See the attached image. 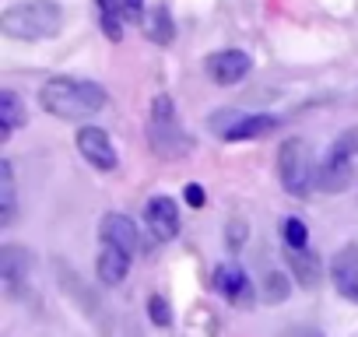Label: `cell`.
Here are the masks:
<instances>
[{
  "label": "cell",
  "instance_id": "9",
  "mask_svg": "<svg viewBox=\"0 0 358 337\" xmlns=\"http://www.w3.org/2000/svg\"><path fill=\"white\" fill-rule=\"evenodd\" d=\"M141 18H144V0H99L102 36L113 43L123 39V22H141Z\"/></svg>",
  "mask_w": 358,
  "mask_h": 337
},
{
  "label": "cell",
  "instance_id": "20",
  "mask_svg": "<svg viewBox=\"0 0 358 337\" xmlns=\"http://www.w3.org/2000/svg\"><path fill=\"white\" fill-rule=\"evenodd\" d=\"M281 236H285L288 250H306V243H309V229H306L302 218H285L281 222Z\"/></svg>",
  "mask_w": 358,
  "mask_h": 337
},
{
  "label": "cell",
  "instance_id": "26",
  "mask_svg": "<svg viewBox=\"0 0 358 337\" xmlns=\"http://www.w3.org/2000/svg\"><path fill=\"white\" fill-rule=\"evenodd\" d=\"M309 337H323V334H309Z\"/></svg>",
  "mask_w": 358,
  "mask_h": 337
},
{
  "label": "cell",
  "instance_id": "3",
  "mask_svg": "<svg viewBox=\"0 0 358 337\" xmlns=\"http://www.w3.org/2000/svg\"><path fill=\"white\" fill-rule=\"evenodd\" d=\"M148 144L158 158H183L190 151V141H187V130L179 123V113H176V102L172 95L158 92L148 106Z\"/></svg>",
  "mask_w": 358,
  "mask_h": 337
},
{
  "label": "cell",
  "instance_id": "8",
  "mask_svg": "<svg viewBox=\"0 0 358 337\" xmlns=\"http://www.w3.org/2000/svg\"><path fill=\"white\" fill-rule=\"evenodd\" d=\"M250 71H253V60H250L246 50H218V53L208 57V78L222 88L239 85Z\"/></svg>",
  "mask_w": 358,
  "mask_h": 337
},
{
  "label": "cell",
  "instance_id": "16",
  "mask_svg": "<svg viewBox=\"0 0 358 337\" xmlns=\"http://www.w3.org/2000/svg\"><path fill=\"white\" fill-rule=\"evenodd\" d=\"M141 29H144L148 43H155V46H169V43L176 39V22H172L169 8H151V11H144Z\"/></svg>",
  "mask_w": 358,
  "mask_h": 337
},
{
  "label": "cell",
  "instance_id": "25",
  "mask_svg": "<svg viewBox=\"0 0 358 337\" xmlns=\"http://www.w3.org/2000/svg\"><path fill=\"white\" fill-rule=\"evenodd\" d=\"M243 243H246V222H232V225H229V246L239 250Z\"/></svg>",
  "mask_w": 358,
  "mask_h": 337
},
{
  "label": "cell",
  "instance_id": "7",
  "mask_svg": "<svg viewBox=\"0 0 358 337\" xmlns=\"http://www.w3.org/2000/svg\"><path fill=\"white\" fill-rule=\"evenodd\" d=\"M32 278V253L22 246H0V281H4L8 295H25Z\"/></svg>",
  "mask_w": 358,
  "mask_h": 337
},
{
  "label": "cell",
  "instance_id": "4",
  "mask_svg": "<svg viewBox=\"0 0 358 337\" xmlns=\"http://www.w3.org/2000/svg\"><path fill=\"white\" fill-rule=\"evenodd\" d=\"M278 180L292 197H309L316 187V165H313V144L302 137H288L278 151Z\"/></svg>",
  "mask_w": 358,
  "mask_h": 337
},
{
  "label": "cell",
  "instance_id": "22",
  "mask_svg": "<svg viewBox=\"0 0 358 337\" xmlns=\"http://www.w3.org/2000/svg\"><path fill=\"white\" fill-rule=\"evenodd\" d=\"M330 155L355 162V155H358V127H348L344 134H337V141L330 144Z\"/></svg>",
  "mask_w": 358,
  "mask_h": 337
},
{
  "label": "cell",
  "instance_id": "13",
  "mask_svg": "<svg viewBox=\"0 0 358 337\" xmlns=\"http://www.w3.org/2000/svg\"><path fill=\"white\" fill-rule=\"evenodd\" d=\"M278 130V116H267V113H239V120L222 134V141H257L264 134Z\"/></svg>",
  "mask_w": 358,
  "mask_h": 337
},
{
  "label": "cell",
  "instance_id": "11",
  "mask_svg": "<svg viewBox=\"0 0 358 337\" xmlns=\"http://www.w3.org/2000/svg\"><path fill=\"white\" fill-rule=\"evenodd\" d=\"M330 278H334V288H337L341 299L358 302V243H348L334 253Z\"/></svg>",
  "mask_w": 358,
  "mask_h": 337
},
{
  "label": "cell",
  "instance_id": "24",
  "mask_svg": "<svg viewBox=\"0 0 358 337\" xmlns=\"http://www.w3.org/2000/svg\"><path fill=\"white\" fill-rule=\"evenodd\" d=\"M183 197H187V204H190V208H204V204H208V197H204V187H201V183H190V187L183 190Z\"/></svg>",
  "mask_w": 358,
  "mask_h": 337
},
{
  "label": "cell",
  "instance_id": "2",
  "mask_svg": "<svg viewBox=\"0 0 358 337\" xmlns=\"http://www.w3.org/2000/svg\"><path fill=\"white\" fill-rule=\"evenodd\" d=\"M60 29H64V8L57 0H18L0 15V32L22 43L53 39Z\"/></svg>",
  "mask_w": 358,
  "mask_h": 337
},
{
  "label": "cell",
  "instance_id": "10",
  "mask_svg": "<svg viewBox=\"0 0 358 337\" xmlns=\"http://www.w3.org/2000/svg\"><path fill=\"white\" fill-rule=\"evenodd\" d=\"M144 225H148V232L158 239V243H169V239H176L179 236V208H176V201L172 197H151L148 201V208H144Z\"/></svg>",
  "mask_w": 358,
  "mask_h": 337
},
{
  "label": "cell",
  "instance_id": "6",
  "mask_svg": "<svg viewBox=\"0 0 358 337\" xmlns=\"http://www.w3.org/2000/svg\"><path fill=\"white\" fill-rule=\"evenodd\" d=\"M99 239H102V246H116V250H123V253H130V257L144 253L141 229H137L127 215H120V211L102 215V222H99Z\"/></svg>",
  "mask_w": 358,
  "mask_h": 337
},
{
  "label": "cell",
  "instance_id": "19",
  "mask_svg": "<svg viewBox=\"0 0 358 337\" xmlns=\"http://www.w3.org/2000/svg\"><path fill=\"white\" fill-rule=\"evenodd\" d=\"M288 267H292V274H295V281H299L302 288H313V285H320V274H323V267H320L316 253L292 250V253H288Z\"/></svg>",
  "mask_w": 358,
  "mask_h": 337
},
{
  "label": "cell",
  "instance_id": "12",
  "mask_svg": "<svg viewBox=\"0 0 358 337\" xmlns=\"http://www.w3.org/2000/svg\"><path fill=\"white\" fill-rule=\"evenodd\" d=\"M355 180V168H351V158H337L327 151L323 165L316 168V190L323 194H337V190H348Z\"/></svg>",
  "mask_w": 358,
  "mask_h": 337
},
{
  "label": "cell",
  "instance_id": "15",
  "mask_svg": "<svg viewBox=\"0 0 358 337\" xmlns=\"http://www.w3.org/2000/svg\"><path fill=\"white\" fill-rule=\"evenodd\" d=\"M211 281H215V292L225 295V299H232V302L246 299V292H250V278H246V271H243L239 264H222V267H215Z\"/></svg>",
  "mask_w": 358,
  "mask_h": 337
},
{
  "label": "cell",
  "instance_id": "17",
  "mask_svg": "<svg viewBox=\"0 0 358 337\" xmlns=\"http://www.w3.org/2000/svg\"><path fill=\"white\" fill-rule=\"evenodd\" d=\"M22 123H25V102L11 88H4L0 92V141H8Z\"/></svg>",
  "mask_w": 358,
  "mask_h": 337
},
{
  "label": "cell",
  "instance_id": "5",
  "mask_svg": "<svg viewBox=\"0 0 358 337\" xmlns=\"http://www.w3.org/2000/svg\"><path fill=\"white\" fill-rule=\"evenodd\" d=\"M74 144H78V155L92 168H99V173H116V168H120V155L113 148V137L102 127H95V123L81 127L78 137H74Z\"/></svg>",
  "mask_w": 358,
  "mask_h": 337
},
{
  "label": "cell",
  "instance_id": "1",
  "mask_svg": "<svg viewBox=\"0 0 358 337\" xmlns=\"http://www.w3.org/2000/svg\"><path fill=\"white\" fill-rule=\"evenodd\" d=\"M39 106L57 116V120H71L81 123L95 113H102L109 106V92L95 81H81V78H50L39 88Z\"/></svg>",
  "mask_w": 358,
  "mask_h": 337
},
{
  "label": "cell",
  "instance_id": "21",
  "mask_svg": "<svg viewBox=\"0 0 358 337\" xmlns=\"http://www.w3.org/2000/svg\"><path fill=\"white\" fill-rule=\"evenodd\" d=\"M288 295H292L288 278H285V274H278V271H271V274L264 278V299H267V302H285Z\"/></svg>",
  "mask_w": 358,
  "mask_h": 337
},
{
  "label": "cell",
  "instance_id": "18",
  "mask_svg": "<svg viewBox=\"0 0 358 337\" xmlns=\"http://www.w3.org/2000/svg\"><path fill=\"white\" fill-rule=\"evenodd\" d=\"M18 215V197H15V165L0 162V225H11Z\"/></svg>",
  "mask_w": 358,
  "mask_h": 337
},
{
  "label": "cell",
  "instance_id": "14",
  "mask_svg": "<svg viewBox=\"0 0 358 337\" xmlns=\"http://www.w3.org/2000/svg\"><path fill=\"white\" fill-rule=\"evenodd\" d=\"M127 271H130V253H123V250H116V246H106V250L99 253V260H95V274H99V281L109 285V288L123 285Z\"/></svg>",
  "mask_w": 358,
  "mask_h": 337
},
{
  "label": "cell",
  "instance_id": "23",
  "mask_svg": "<svg viewBox=\"0 0 358 337\" xmlns=\"http://www.w3.org/2000/svg\"><path fill=\"white\" fill-rule=\"evenodd\" d=\"M148 320H151L155 327H169V323H172V309H169V302H165L162 295H151V299H148Z\"/></svg>",
  "mask_w": 358,
  "mask_h": 337
}]
</instances>
